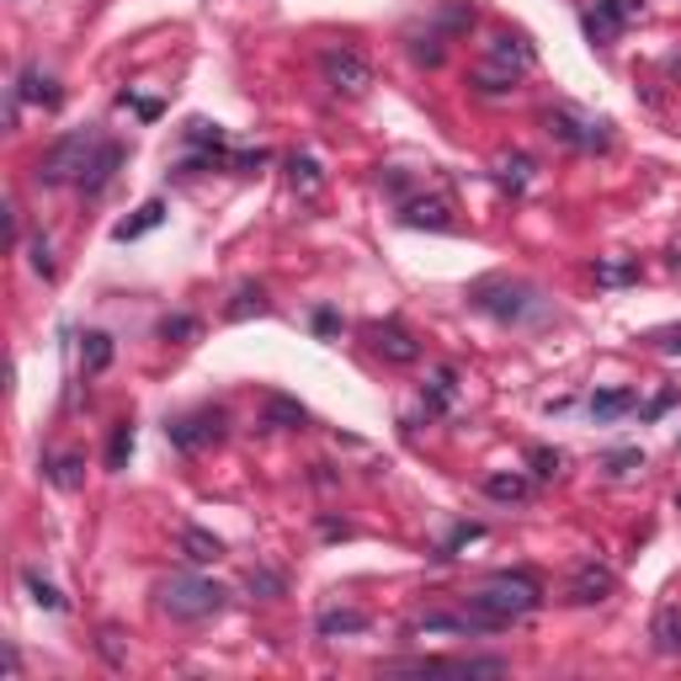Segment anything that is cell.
<instances>
[{
    "label": "cell",
    "mask_w": 681,
    "mask_h": 681,
    "mask_svg": "<svg viewBox=\"0 0 681 681\" xmlns=\"http://www.w3.org/2000/svg\"><path fill=\"white\" fill-rule=\"evenodd\" d=\"M538 607H544V580L533 570H501V575H491L485 586L468 591V612H479L491 633L522 623V618H533Z\"/></svg>",
    "instance_id": "obj_1"
},
{
    "label": "cell",
    "mask_w": 681,
    "mask_h": 681,
    "mask_svg": "<svg viewBox=\"0 0 681 681\" xmlns=\"http://www.w3.org/2000/svg\"><path fill=\"white\" fill-rule=\"evenodd\" d=\"M468 303H474L479 314L501 320V326H533V320H548V299L533 288V282H522V277H479V282L468 288Z\"/></svg>",
    "instance_id": "obj_2"
},
{
    "label": "cell",
    "mask_w": 681,
    "mask_h": 681,
    "mask_svg": "<svg viewBox=\"0 0 681 681\" xmlns=\"http://www.w3.org/2000/svg\"><path fill=\"white\" fill-rule=\"evenodd\" d=\"M96 149H102V134H96V128H75V134L54 138V144L38 155V165H32V182H38V187H81L91 161H96Z\"/></svg>",
    "instance_id": "obj_3"
},
{
    "label": "cell",
    "mask_w": 681,
    "mask_h": 681,
    "mask_svg": "<svg viewBox=\"0 0 681 681\" xmlns=\"http://www.w3.org/2000/svg\"><path fill=\"white\" fill-rule=\"evenodd\" d=\"M533 70V43L522 38V32H495L491 43H485V59L474 64V85L485 91V96H501V91H512Z\"/></svg>",
    "instance_id": "obj_4"
},
{
    "label": "cell",
    "mask_w": 681,
    "mask_h": 681,
    "mask_svg": "<svg viewBox=\"0 0 681 681\" xmlns=\"http://www.w3.org/2000/svg\"><path fill=\"white\" fill-rule=\"evenodd\" d=\"M161 612H171L176 623H203V618H218L229 591L218 580H203V575H171L161 591Z\"/></svg>",
    "instance_id": "obj_5"
},
{
    "label": "cell",
    "mask_w": 681,
    "mask_h": 681,
    "mask_svg": "<svg viewBox=\"0 0 681 681\" xmlns=\"http://www.w3.org/2000/svg\"><path fill=\"white\" fill-rule=\"evenodd\" d=\"M544 128L554 144H565L575 155H601L607 144H612V123L607 117H591V112L570 107V102H559V107L544 112Z\"/></svg>",
    "instance_id": "obj_6"
},
{
    "label": "cell",
    "mask_w": 681,
    "mask_h": 681,
    "mask_svg": "<svg viewBox=\"0 0 681 681\" xmlns=\"http://www.w3.org/2000/svg\"><path fill=\"white\" fill-rule=\"evenodd\" d=\"M320 75L336 96H362L368 85H373V70H368V59L352 54V49H320Z\"/></svg>",
    "instance_id": "obj_7"
},
{
    "label": "cell",
    "mask_w": 681,
    "mask_h": 681,
    "mask_svg": "<svg viewBox=\"0 0 681 681\" xmlns=\"http://www.w3.org/2000/svg\"><path fill=\"white\" fill-rule=\"evenodd\" d=\"M224 410L218 405H203L192 410V415H176L171 426H165V436H171V447H182V453H203V447H214L218 436H224Z\"/></svg>",
    "instance_id": "obj_8"
},
{
    "label": "cell",
    "mask_w": 681,
    "mask_h": 681,
    "mask_svg": "<svg viewBox=\"0 0 681 681\" xmlns=\"http://www.w3.org/2000/svg\"><path fill=\"white\" fill-rule=\"evenodd\" d=\"M368 341H373V352H379L383 362H400V368L421 362V341H415L400 320H373V326H368Z\"/></svg>",
    "instance_id": "obj_9"
},
{
    "label": "cell",
    "mask_w": 681,
    "mask_h": 681,
    "mask_svg": "<svg viewBox=\"0 0 681 681\" xmlns=\"http://www.w3.org/2000/svg\"><path fill=\"white\" fill-rule=\"evenodd\" d=\"M639 11H644V0H597V6L586 11V32H591V43H612V38L639 17Z\"/></svg>",
    "instance_id": "obj_10"
},
{
    "label": "cell",
    "mask_w": 681,
    "mask_h": 681,
    "mask_svg": "<svg viewBox=\"0 0 681 681\" xmlns=\"http://www.w3.org/2000/svg\"><path fill=\"white\" fill-rule=\"evenodd\" d=\"M612 586H618V575L607 570V565H575L565 597H570L575 607H597V601L612 597Z\"/></svg>",
    "instance_id": "obj_11"
},
{
    "label": "cell",
    "mask_w": 681,
    "mask_h": 681,
    "mask_svg": "<svg viewBox=\"0 0 681 681\" xmlns=\"http://www.w3.org/2000/svg\"><path fill=\"white\" fill-rule=\"evenodd\" d=\"M453 400H458V368H432V383L421 389V405H426V415L453 410Z\"/></svg>",
    "instance_id": "obj_12"
},
{
    "label": "cell",
    "mask_w": 681,
    "mask_h": 681,
    "mask_svg": "<svg viewBox=\"0 0 681 681\" xmlns=\"http://www.w3.org/2000/svg\"><path fill=\"white\" fill-rule=\"evenodd\" d=\"M117 165H123V144H117V138H102V149H96V161H91V171H85L81 192H91V197H96V192L117 176Z\"/></svg>",
    "instance_id": "obj_13"
},
{
    "label": "cell",
    "mask_w": 681,
    "mask_h": 681,
    "mask_svg": "<svg viewBox=\"0 0 681 681\" xmlns=\"http://www.w3.org/2000/svg\"><path fill=\"white\" fill-rule=\"evenodd\" d=\"M17 96H22V102H43V107H59V102H64V91H59L54 75H43V70H32V64L17 75Z\"/></svg>",
    "instance_id": "obj_14"
},
{
    "label": "cell",
    "mask_w": 681,
    "mask_h": 681,
    "mask_svg": "<svg viewBox=\"0 0 681 681\" xmlns=\"http://www.w3.org/2000/svg\"><path fill=\"white\" fill-rule=\"evenodd\" d=\"M261 426H277V432H293V426H309V410L288 394H267V410H261Z\"/></svg>",
    "instance_id": "obj_15"
},
{
    "label": "cell",
    "mask_w": 681,
    "mask_h": 681,
    "mask_svg": "<svg viewBox=\"0 0 681 681\" xmlns=\"http://www.w3.org/2000/svg\"><path fill=\"white\" fill-rule=\"evenodd\" d=\"M639 405V394L633 389H601V394H591V421L597 426H607V421H618V415H628V410Z\"/></svg>",
    "instance_id": "obj_16"
},
{
    "label": "cell",
    "mask_w": 681,
    "mask_h": 681,
    "mask_svg": "<svg viewBox=\"0 0 681 681\" xmlns=\"http://www.w3.org/2000/svg\"><path fill=\"white\" fill-rule=\"evenodd\" d=\"M182 559H192V565H218V559H224V544H218L208 527H187V533H182Z\"/></svg>",
    "instance_id": "obj_17"
},
{
    "label": "cell",
    "mask_w": 681,
    "mask_h": 681,
    "mask_svg": "<svg viewBox=\"0 0 681 681\" xmlns=\"http://www.w3.org/2000/svg\"><path fill=\"white\" fill-rule=\"evenodd\" d=\"M405 224H426V229H453V218H447V203H442V197H415V203H405Z\"/></svg>",
    "instance_id": "obj_18"
},
{
    "label": "cell",
    "mask_w": 681,
    "mask_h": 681,
    "mask_svg": "<svg viewBox=\"0 0 681 681\" xmlns=\"http://www.w3.org/2000/svg\"><path fill=\"white\" fill-rule=\"evenodd\" d=\"M320 633L326 639H336V633H362L368 628V612H357V607H330V612H320Z\"/></svg>",
    "instance_id": "obj_19"
},
{
    "label": "cell",
    "mask_w": 681,
    "mask_h": 681,
    "mask_svg": "<svg viewBox=\"0 0 681 681\" xmlns=\"http://www.w3.org/2000/svg\"><path fill=\"white\" fill-rule=\"evenodd\" d=\"M161 218H165V203H144L134 218H123V224L112 229V240H138V235H149Z\"/></svg>",
    "instance_id": "obj_20"
},
{
    "label": "cell",
    "mask_w": 681,
    "mask_h": 681,
    "mask_svg": "<svg viewBox=\"0 0 681 681\" xmlns=\"http://www.w3.org/2000/svg\"><path fill=\"white\" fill-rule=\"evenodd\" d=\"M107 362H112V336L107 330H91L81 341V368L85 373H107Z\"/></svg>",
    "instance_id": "obj_21"
},
{
    "label": "cell",
    "mask_w": 681,
    "mask_h": 681,
    "mask_svg": "<svg viewBox=\"0 0 681 681\" xmlns=\"http://www.w3.org/2000/svg\"><path fill=\"white\" fill-rule=\"evenodd\" d=\"M495 182L506 192H522L527 182H533V161L527 155H506V161H495Z\"/></svg>",
    "instance_id": "obj_22"
},
{
    "label": "cell",
    "mask_w": 681,
    "mask_h": 681,
    "mask_svg": "<svg viewBox=\"0 0 681 681\" xmlns=\"http://www.w3.org/2000/svg\"><path fill=\"white\" fill-rule=\"evenodd\" d=\"M128 458H134V421H117L107 442V468L117 474V468H128Z\"/></svg>",
    "instance_id": "obj_23"
},
{
    "label": "cell",
    "mask_w": 681,
    "mask_h": 681,
    "mask_svg": "<svg viewBox=\"0 0 681 681\" xmlns=\"http://www.w3.org/2000/svg\"><path fill=\"white\" fill-rule=\"evenodd\" d=\"M485 495L517 506V501H527V479H522V474H491V479H485Z\"/></svg>",
    "instance_id": "obj_24"
},
{
    "label": "cell",
    "mask_w": 681,
    "mask_h": 681,
    "mask_svg": "<svg viewBox=\"0 0 681 681\" xmlns=\"http://www.w3.org/2000/svg\"><path fill=\"white\" fill-rule=\"evenodd\" d=\"M654 644H660L665 654L681 650V612L677 607H660V618H654Z\"/></svg>",
    "instance_id": "obj_25"
},
{
    "label": "cell",
    "mask_w": 681,
    "mask_h": 681,
    "mask_svg": "<svg viewBox=\"0 0 681 681\" xmlns=\"http://www.w3.org/2000/svg\"><path fill=\"white\" fill-rule=\"evenodd\" d=\"M49 479H54L59 491H81V458L75 453H64V458H49Z\"/></svg>",
    "instance_id": "obj_26"
},
{
    "label": "cell",
    "mask_w": 681,
    "mask_h": 681,
    "mask_svg": "<svg viewBox=\"0 0 681 681\" xmlns=\"http://www.w3.org/2000/svg\"><path fill=\"white\" fill-rule=\"evenodd\" d=\"M224 314H229V320H250V314H267V293H261V288H240V293H235V303H229Z\"/></svg>",
    "instance_id": "obj_27"
},
{
    "label": "cell",
    "mask_w": 681,
    "mask_h": 681,
    "mask_svg": "<svg viewBox=\"0 0 681 681\" xmlns=\"http://www.w3.org/2000/svg\"><path fill=\"white\" fill-rule=\"evenodd\" d=\"M527 464H533L538 479H559V474H565V453H554V447H533V453H527Z\"/></svg>",
    "instance_id": "obj_28"
},
{
    "label": "cell",
    "mask_w": 681,
    "mask_h": 681,
    "mask_svg": "<svg viewBox=\"0 0 681 681\" xmlns=\"http://www.w3.org/2000/svg\"><path fill=\"white\" fill-rule=\"evenodd\" d=\"M22 580H28V591H32V601H38V607H49V612H64V597H59V591L38 570H28Z\"/></svg>",
    "instance_id": "obj_29"
},
{
    "label": "cell",
    "mask_w": 681,
    "mask_h": 681,
    "mask_svg": "<svg viewBox=\"0 0 681 681\" xmlns=\"http://www.w3.org/2000/svg\"><path fill=\"white\" fill-rule=\"evenodd\" d=\"M246 591H250V597H261V601L282 597V575H272V570H250V575H246Z\"/></svg>",
    "instance_id": "obj_30"
},
{
    "label": "cell",
    "mask_w": 681,
    "mask_h": 681,
    "mask_svg": "<svg viewBox=\"0 0 681 681\" xmlns=\"http://www.w3.org/2000/svg\"><path fill=\"white\" fill-rule=\"evenodd\" d=\"M197 330H203V326H197L192 314H165V320H161L165 341H197Z\"/></svg>",
    "instance_id": "obj_31"
},
{
    "label": "cell",
    "mask_w": 681,
    "mask_h": 681,
    "mask_svg": "<svg viewBox=\"0 0 681 681\" xmlns=\"http://www.w3.org/2000/svg\"><path fill=\"white\" fill-rule=\"evenodd\" d=\"M288 176H293V187H303V192L320 187V165L309 161V155H293V161H288Z\"/></svg>",
    "instance_id": "obj_32"
},
{
    "label": "cell",
    "mask_w": 681,
    "mask_h": 681,
    "mask_svg": "<svg viewBox=\"0 0 681 681\" xmlns=\"http://www.w3.org/2000/svg\"><path fill=\"white\" fill-rule=\"evenodd\" d=\"M628 277H639L628 261H607V267H597V282H607V288H618V282H628Z\"/></svg>",
    "instance_id": "obj_33"
},
{
    "label": "cell",
    "mask_w": 681,
    "mask_h": 681,
    "mask_svg": "<svg viewBox=\"0 0 681 681\" xmlns=\"http://www.w3.org/2000/svg\"><path fill=\"white\" fill-rule=\"evenodd\" d=\"M32 267H38L43 277H54V256H49V240H43V235L32 240Z\"/></svg>",
    "instance_id": "obj_34"
},
{
    "label": "cell",
    "mask_w": 681,
    "mask_h": 681,
    "mask_svg": "<svg viewBox=\"0 0 681 681\" xmlns=\"http://www.w3.org/2000/svg\"><path fill=\"white\" fill-rule=\"evenodd\" d=\"M607 468H612V474H628V468H644V453H633V447H628V453H612V458H607Z\"/></svg>",
    "instance_id": "obj_35"
},
{
    "label": "cell",
    "mask_w": 681,
    "mask_h": 681,
    "mask_svg": "<svg viewBox=\"0 0 681 681\" xmlns=\"http://www.w3.org/2000/svg\"><path fill=\"white\" fill-rule=\"evenodd\" d=\"M102 654H107L112 665H123V650H117V633H112V628L102 633Z\"/></svg>",
    "instance_id": "obj_36"
},
{
    "label": "cell",
    "mask_w": 681,
    "mask_h": 681,
    "mask_svg": "<svg viewBox=\"0 0 681 681\" xmlns=\"http://www.w3.org/2000/svg\"><path fill=\"white\" fill-rule=\"evenodd\" d=\"M336 326H341V320H336L330 309H320V314H314V330H326V336H330V330H336Z\"/></svg>",
    "instance_id": "obj_37"
},
{
    "label": "cell",
    "mask_w": 681,
    "mask_h": 681,
    "mask_svg": "<svg viewBox=\"0 0 681 681\" xmlns=\"http://www.w3.org/2000/svg\"><path fill=\"white\" fill-rule=\"evenodd\" d=\"M665 357H681V326L665 336Z\"/></svg>",
    "instance_id": "obj_38"
},
{
    "label": "cell",
    "mask_w": 681,
    "mask_h": 681,
    "mask_svg": "<svg viewBox=\"0 0 681 681\" xmlns=\"http://www.w3.org/2000/svg\"><path fill=\"white\" fill-rule=\"evenodd\" d=\"M671 70H681V59H677V64H671Z\"/></svg>",
    "instance_id": "obj_39"
}]
</instances>
